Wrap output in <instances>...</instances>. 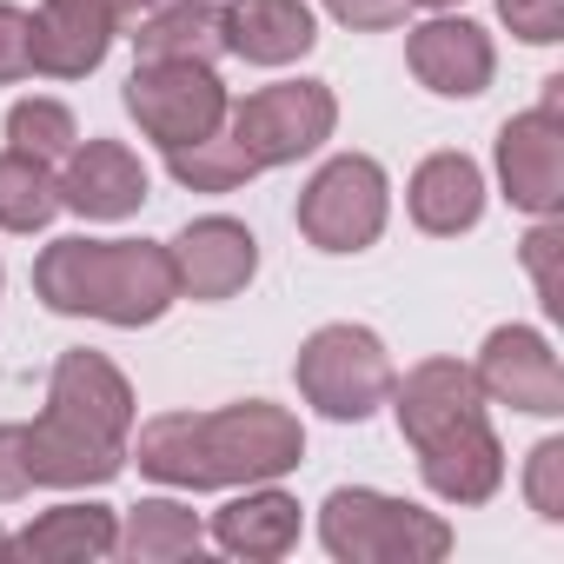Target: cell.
<instances>
[{
  "mask_svg": "<svg viewBox=\"0 0 564 564\" xmlns=\"http://www.w3.org/2000/svg\"><path fill=\"white\" fill-rule=\"evenodd\" d=\"M127 458L173 491H239L300 471L306 425L272 399H239L219 412H160L140 425Z\"/></svg>",
  "mask_w": 564,
  "mask_h": 564,
  "instance_id": "cell-1",
  "label": "cell"
},
{
  "mask_svg": "<svg viewBox=\"0 0 564 564\" xmlns=\"http://www.w3.org/2000/svg\"><path fill=\"white\" fill-rule=\"evenodd\" d=\"M34 300L61 319H107L133 333V326H160L180 306V279L160 239L67 232L34 259Z\"/></svg>",
  "mask_w": 564,
  "mask_h": 564,
  "instance_id": "cell-2",
  "label": "cell"
},
{
  "mask_svg": "<svg viewBox=\"0 0 564 564\" xmlns=\"http://www.w3.org/2000/svg\"><path fill=\"white\" fill-rule=\"evenodd\" d=\"M319 544L339 564H438L452 557V524L412 498L372 491V485H339L319 505Z\"/></svg>",
  "mask_w": 564,
  "mask_h": 564,
  "instance_id": "cell-3",
  "label": "cell"
},
{
  "mask_svg": "<svg viewBox=\"0 0 564 564\" xmlns=\"http://www.w3.org/2000/svg\"><path fill=\"white\" fill-rule=\"evenodd\" d=\"M293 379H300V399L313 412H326L339 425H359V419H372L392 399V379L399 372H392V352H386V339L372 326L339 319V326H319L300 346Z\"/></svg>",
  "mask_w": 564,
  "mask_h": 564,
  "instance_id": "cell-4",
  "label": "cell"
},
{
  "mask_svg": "<svg viewBox=\"0 0 564 564\" xmlns=\"http://www.w3.org/2000/svg\"><path fill=\"white\" fill-rule=\"evenodd\" d=\"M386 213H392V186H386V166L372 153L326 160L306 180L300 206H293L306 246H319V252H366V246H379Z\"/></svg>",
  "mask_w": 564,
  "mask_h": 564,
  "instance_id": "cell-5",
  "label": "cell"
},
{
  "mask_svg": "<svg viewBox=\"0 0 564 564\" xmlns=\"http://www.w3.org/2000/svg\"><path fill=\"white\" fill-rule=\"evenodd\" d=\"M226 127L246 147V160L265 173V166H293V160L319 153L339 127V100H333L326 80H279V87H259V94L232 100Z\"/></svg>",
  "mask_w": 564,
  "mask_h": 564,
  "instance_id": "cell-6",
  "label": "cell"
},
{
  "mask_svg": "<svg viewBox=\"0 0 564 564\" xmlns=\"http://www.w3.org/2000/svg\"><path fill=\"white\" fill-rule=\"evenodd\" d=\"M120 100H127L133 127H140L160 153L219 133V127H226V107H232L226 87H219V74L199 67V61H140Z\"/></svg>",
  "mask_w": 564,
  "mask_h": 564,
  "instance_id": "cell-7",
  "label": "cell"
},
{
  "mask_svg": "<svg viewBox=\"0 0 564 564\" xmlns=\"http://www.w3.org/2000/svg\"><path fill=\"white\" fill-rule=\"evenodd\" d=\"M557 100H564V80H544V107L511 113L498 127V147H491L498 193L531 219L564 206V120H557Z\"/></svg>",
  "mask_w": 564,
  "mask_h": 564,
  "instance_id": "cell-8",
  "label": "cell"
},
{
  "mask_svg": "<svg viewBox=\"0 0 564 564\" xmlns=\"http://www.w3.org/2000/svg\"><path fill=\"white\" fill-rule=\"evenodd\" d=\"M471 379H478L485 399H498L511 412H531V419L564 412V366H557V352L538 326H491L485 346H478Z\"/></svg>",
  "mask_w": 564,
  "mask_h": 564,
  "instance_id": "cell-9",
  "label": "cell"
},
{
  "mask_svg": "<svg viewBox=\"0 0 564 564\" xmlns=\"http://www.w3.org/2000/svg\"><path fill=\"white\" fill-rule=\"evenodd\" d=\"M166 252H173L180 300H199V306H219V300L246 293L252 272H259V239H252V226H246V219H226V213L193 219Z\"/></svg>",
  "mask_w": 564,
  "mask_h": 564,
  "instance_id": "cell-10",
  "label": "cell"
},
{
  "mask_svg": "<svg viewBox=\"0 0 564 564\" xmlns=\"http://www.w3.org/2000/svg\"><path fill=\"white\" fill-rule=\"evenodd\" d=\"M405 67L438 100H478L491 87V74H498V47H491V34L478 21H458L445 8V14H432L425 28L405 34Z\"/></svg>",
  "mask_w": 564,
  "mask_h": 564,
  "instance_id": "cell-11",
  "label": "cell"
},
{
  "mask_svg": "<svg viewBox=\"0 0 564 564\" xmlns=\"http://www.w3.org/2000/svg\"><path fill=\"white\" fill-rule=\"evenodd\" d=\"M47 412L74 419V425H87V432H100V438H120V445L133 438V419H140L127 372H120L107 352H87V346L54 359V379H47Z\"/></svg>",
  "mask_w": 564,
  "mask_h": 564,
  "instance_id": "cell-12",
  "label": "cell"
},
{
  "mask_svg": "<svg viewBox=\"0 0 564 564\" xmlns=\"http://www.w3.org/2000/svg\"><path fill=\"white\" fill-rule=\"evenodd\" d=\"M61 206L80 219H133L147 206V166L120 140H74L61 160Z\"/></svg>",
  "mask_w": 564,
  "mask_h": 564,
  "instance_id": "cell-13",
  "label": "cell"
},
{
  "mask_svg": "<svg viewBox=\"0 0 564 564\" xmlns=\"http://www.w3.org/2000/svg\"><path fill=\"white\" fill-rule=\"evenodd\" d=\"M120 41L113 0H41L34 14V74L47 80H87L107 47Z\"/></svg>",
  "mask_w": 564,
  "mask_h": 564,
  "instance_id": "cell-14",
  "label": "cell"
},
{
  "mask_svg": "<svg viewBox=\"0 0 564 564\" xmlns=\"http://www.w3.org/2000/svg\"><path fill=\"white\" fill-rule=\"evenodd\" d=\"M412 452H419L425 491L445 498V505H485L505 485V445H498L485 412L452 425V432H438V438H425V445H412Z\"/></svg>",
  "mask_w": 564,
  "mask_h": 564,
  "instance_id": "cell-15",
  "label": "cell"
},
{
  "mask_svg": "<svg viewBox=\"0 0 564 564\" xmlns=\"http://www.w3.org/2000/svg\"><path fill=\"white\" fill-rule=\"evenodd\" d=\"M127 471V445L100 438L61 412H41L28 425V478L54 485V491H87V485H113Z\"/></svg>",
  "mask_w": 564,
  "mask_h": 564,
  "instance_id": "cell-16",
  "label": "cell"
},
{
  "mask_svg": "<svg viewBox=\"0 0 564 564\" xmlns=\"http://www.w3.org/2000/svg\"><path fill=\"white\" fill-rule=\"evenodd\" d=\"M386 405L399 412L405 445H425V438L478 419L485 412V392H478L471 366H458V359H419L405 379H392V399Z\"/></svg>",
  "mask_w": 564,
  "mask_h": 564,
  "instance_id": "cell-17",
  "label": "cell"
},
{
  "mask_svg": "<svg viewBox=\"0 0 564 564\" xmlns=\"http://www.w3.org/2000/svg\"><path fill=\"white\" fill-rule=\"evenodd\" d=\"M405 213L432 239H458L485 219V166L471 153H432L405 180Z\"/></svg>",
  "mask_w": 564,
  "mask_h": 564,
  "instance_id": "cell-18",
  "label": "cell"
},
{
  "mask_svg": "<svg viewBox=\"0 0 564 564\" xmlns=\"http://www.w3.org/2000/svg\"><path fill=\"white\" fill-rule=\"evenodd\" d=\"M226 557H246V564H272V557H286L300 544V498L293 491H279L272 485H246L239 498H226L213 511V531H206Z\"/></svg>",
  "mask_w": 564,
  "mask_h": 564,
  "instance_id": "cell-19",
  "label": "cell"
},
{
  "mask_svg": "<svg viewBox=\"0 0 564 564\" xmlns=\"http://www.w3.org/2000/svg\"><path fill=\"white\" fill-rule=\"evenodd\" d=\"M319 47V21L306 0H226V54L246 67H293Z\"/></svg>",
  "mask_w": 564,
  "mask_h": 564,
  "instance_id": "cell-20",
  "label": "cell"
},
{
  "mask_svg": "<svg viewBox=\"0 0 564 564\" xmlns=\"http://www.w3.org/2000/svg\"><path fill=\"white\" fill-rule=\"evenodd\" d=\"M8 557H28V564H94V557H120V511H107V505H54L21 538H8Z\"/></svg>",
  "mask_w": 564,
  "mask_h": 564,
  "instance_id": "cell-21",
  "label": "cell"
},
{
  "mask_svg": "<svg viewBox=\"0 0 564 564\" xmlns=\"http://www.w3.org/2000/svg\"><path fill=\"white\" fill-rule=\"evenodd\" d=\"M133 54L140 61H199L213 67L226 54V8L219 0H160L133 21Z\"/></svg>",
  "mask_w": 564,
  "mask_h": 564,
  "instance_id": "cell-22",
  "label": "cell"
},
{
  "mask_svg": "<svg viewBox=\"0 0 564 564\" xmlns=\"http://www.w3.org/2000/svg\"><path fill=\"white\" fill-rule=\"evenodd\" d=\"M199 544H206V524L180 498H140L120 518V557L133 564H173V557H193Z\"/></svg>",
  "mask_w": 564,
  "mask_h": 564,
  "instance_id": "cell-23",
  "label": "cell"
},
{
  "mask_svg": "<svg viewBox=\"0 0 564 564\" xmlns=\"http://www.w3.org/2000/svg\"><path fill=\"white\" fill-rule=\"evenodd\" d=\"M61 213V173L34 153H0V232H41Z\"/></svg>",
  "mask_w": 564,
  "mask_h": 564,
  "instance_id": "cell-24",
  "label": "cell"
},
{
  "mask_svg": "<svg viewBox=\"0 0 564 564\" xmlns=\"http://www.w3.org/2000/svg\"><path fill=\"white\" fill-rule=\"evenodd\" d=\"M166 173H173L186 193H239L259 166L246 160V147H239L232 133H206V140H193V147H173V153H166Z\"/></svg>",
  "mask_w": 564,
  "mask_h": 564,
  "instance_id": "cell-25",
  "label": "cell"
},
{
  "mask_svg": "<svg viewBox=\"0 0 564 564\" xmlns=\"http://www.w3.org/2000/svg\"><path fill=\"white\" fill-rule=\"evenodd\" d=\"M74 140H80V127H74V113L61 107V100H14L8 107V147L14 153H34V160H67L74 153Z\"/></svg>",
  "mask_w": 564,
  "mask_h": 564,
  "instance_id": "cell-26",
  "label": "cell"
},
{
  "mask_svg": "<svg viewBox=\"0 0 564 564\" xmlns=\"http://www.w3.org/2000/svg\"><path fill=\"white\" fill-rule=\"evenodd\" d=\"M524 498L544 524H564V438H544L524 458Z\"/></svg>",
  "mask_w": 564,
  "mask_h": 564,
  "instance_id": "cell-27",
  "label": "cell"
},
{
  "mask_svg": "<svg viewBox=\"0 0 564 564\" xmlns=\"http://www.w3.org/2000/svg\"><path fill=\"white\" fill-rule=\"evenodd\" d=\"M498 21L524 47H557L564 41V0H498Z\"/></svg>",
  "mask_w": 564,
  "mask_h": 564,
  "instance_id": "cell-28",
  "label": "cell"
},
{
  "mask_svg": "<svg viewBox=\"0 0 564 564\" xmlns=\"http://www.w3.org/2000/svg\"><path fill=\"white\" fill-rule=\"evenodd\" d=\"M34 80V14L0 0V87Z\"/></svg>",
  "mask_w": 564,
  "mask_h": 564,
  "instance_id": "cell-29",
  "label": "cell"
},
{
  "mask_svg": "<svg viewBox=\"0 0 564 564\" xmlns=\"http://www.w3.org/2000/svg\"><path fill=\"white\" fill-rule=\"evenodd\" d=\"M557 246H564V226H557V213H544L531 232H524V265H531V279H538V300L557 313L564 300H557Z\"/></svg>",
  "mask_w": 564,
  "mask_h": 564,
  "instance_id": "cell-30",
  "label": "cell"
},
{
  "mask_svg": "<svg viewBox=\"0 0 564 564\" xmlns=\"http://www.w3.org/2000/svg\"><path fill=\"white\" fill-rule=\"evenodd\" d=\"M326 14L352 34H392V28H405L412 0H326Z\"/></svg>",
  "mask_w": 564,
  "mask_h": 564,
  "instance_id": "cell-31",
  "label": "cell"
},
{
  "mask_svg": "<svg viewBox=\"0 0 564 564\" xmlns=\"http://www.w3.org/2000/svg\"><path fill=\"white\" fill-rule=\"evenodd\" d=\"M34 478H28V425H0V505L28 498Z\"/></svg>",
  "mask_w": 564,
  "mask_h": 564,
  "instance_id": "cell-32",
  "label": "cell"
},
{
  "mask_svg": "<svg viewBox=\"0 0 564 564\" xmlns=\"http://www.w3.org/2000/svg\"><path fill=\"white\" fill-rule=\"evenodd\" d=\"M113 8H120V21H140L147 8H160V0H113Z\"/></svg>",
  "mask_w": 564,
  "mask_h": 564,
  "instance_id": "cell-33",
  "label": "cell"
},
{
  "mask_svg": "<svg viewBox=\"0 0 564 564\" xmlns=\"http://www.w3.org/2000/svg\"><path fill=\"white\" fill-rule=\"evenodd\" d=\"M412 8H432V14H445V8H458V0H412Z\"/></svg>",
  "mask_w": 564,
  "mask_h": 564,
  "instance_id": "cell-34",
  "label": "cell"
},
{
  "mask_svg": "<svg viewBox=\"0 0 564 564\" xmlns=\"http://www.w3.org/2000/svg\"><path fill=\"white\" fill-rule=\"evenodd\" d=\"M0 564H8V531H0Z\"/></svg>",
  "mask_w": 564,
  "mask_h": 564,
  "instance_id": "cell-35",
  "label": "cell"
},
{
  "mask_svg": "<svg viewBox=\"0 0 564 564\" xmlns=\"http://www.w3.org/2000/svg\"><path fill=\"white\" fill-rule=\"evenodd\" d=\"M0 286H8V272H0Z\"/></svg>",
  "mask_w": 564,
  "mask_h": 564,
  "instance_id": "cell-36",
  "label": "cell"
}]
</instances>
